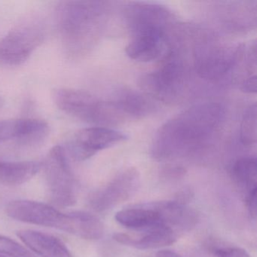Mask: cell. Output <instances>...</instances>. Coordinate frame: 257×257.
<instances>
[{
	"mask_svg": "<svg viewBox=\"0 0 257 257\" xmlns=\"http://www.w3.org/2000/svg\"><path fill=\"white\" fill-rule=\"evenodd\" d=\"M223 108L217 103L193 106L169 120L158 132L153 148L159 160L183 157L204 147L219 127Z\"/></svg>",
	"mask_w": 257,
	"mask_h": 257,
	"instance_id": "1",
	"label": "cell"
},
{
	"mask_svg": "<svg viewBox=\"0 0 257 257\" xmlns=\"http://www.w3.org/2000/svg\"><path fill=\"white\" fill-rule=\"evenodd\" d=\"M99 2L65 1L57 8V19L66 55L76 58L83 55L92 43L101 16Z\"/></svg>",
	"mask_w": 257,
	"mask_h": 257,
	"instance_id": "2",
	"label": "cell"
},
{
	"mask_svg": "<svg viewBox=\"0 0 257 257\" xmlns=\"http://www.w3.org/2000/svg\"><path fill=\"white\" fill-rule=\"evenodd\" d=\"M46 28L39 18H30L0 40V64L10 67L26 62L44 41Z\"/></svg>",
	"mask_w": 257,
	"mask_h": 257,
	"instance_id": "3",
	"label": "cell"
},
{
	"mask_svg": "<svg viewBox=\"0 0 257 257\" xmlns=\"http://www.w3.org/2000/svg\"><path fill=\"white\" fill-rule=\"evenodd\" d=\"M49 195L54 204L70 207L76 202V180L64 147L56 146L48 153L43 163Z\"/></svg>",
	"mask_w": 257,
	"mask_h": 257,
	"instance_id": "4",
	"label": "cell"
},
{
	"mask_svg": "<svg viewBox=\"0 0 257 257\" xmlns=\"http://www.w3.org/2000/svg\"><path fill=\"white\" fill-rule=\"evenodd\" d=\"M7 215L16 220L62 230L74 234L75 212L64 213L52 206L38 201L17 200L7 207Z\"/></svg>",
	"mask_w": 257,
	"mask_h": 257,
	"instance_id": "5",
	"label": "cell"
},
{
	"mask_svg": "<svg viewBox=\"0 0 257 257\" xmlns=\"http://www.w3.org/2000/svg\"><path fill=\"white\" fill-rule=\"evenodd\" d=\"M55 104L63 112L78 119L103 124L106 102L86 91L60 88L54 94Z\"/></svg>",
	"mask_w": 257,
	"mask_h": 257,
	"instance_id": "6",
	"label": "cell"
},
{
	"mask_svg": "<svg viewBox=\"0 0 257 257\" xmlns=\"http://www.w3.org/2000/svg\"><path fill=\"white\" fill-rule=\"evenodd\" d=\"M126 139V135L113 129L87 127L76 132L69 141L67 147L72 157L76 160L84 161Z\"/></svg>",
	"mask_w": 257,
	"mask_h": 257,
	"instance_id": "7",
	"label": "cell"
},
{
	"mask_svg": "<svg viewBox=\"0 0 257 257\" xmlns=\"http://www.w3.org/2000/svg\"><path fill=\"white\" fill-rule=\"evenodd\" d=\"M139 184V173L135 168H128L94 192L90 205L96 211H106L128 200L136 192Z\"/></svg>",
	"mask_w": 257,
	"mask_h": 257,
	"instance_id": "8",
	"label": "cell"
},
{
	"mask_svg": "<svg viewBox=\"0 0 257 257\" xmlns=\"http://www.w3.org/2000/svg\"><path fill=\"white\" fill-rule=\"evenodd\" d=\"M183 82V66L177 60H169L157 71L146 75L142 88L153 97L171 101L179 95Z\"/></svg>",
	"mask_w": 257,
	"mask_h": 257,
	"instance_id": "9",
	"label": "cell"
},
{
	"mask_svg": "<svg viewBox=\"0 0 257 257\" xmlns=\"http://www.w3.org/2000/svg\"><path fill=\"white\" fill-rule=\"evenodd\" d=\"M165 28L148 26L132 31V37L125 52L127 56L141 62L159 59L166 50Z\"/></svg>",
	"mask_w": 257,
	"mask_h": 257,
	"instance_id": "10",
	"label": "cell"
},
{
	"mask_svg": "<svg viewBox=\"0 0 257 257\" xmlns=\"http://www.w3.org/2000/svg\"><path fill=\"white\" fill-rule=\"evenodd\" d=\"M235 53L218 45L204 44L197 47L195 67L201 77L215 80L222 78L234 65Z\"/></svg>",
	"mask_w": 257,
	"mask_h": 257,
	"instance_id": "11",
	"label": "cell"
},
{
	"mask_svg": "<svg viewBox=\"0 0 257 257\" xmlns=\"http://www.w3.org/2000/svg\"><path fill=\"white\" fill-rule=\"evenodd\" d=\"M159 215L161 222L175 231H189L195 226L198 216L195 210L177 201H159L145 203Z\"/></svg>",
	"mask_w": 257,
	"mask_h": 257,
	"instance_id": "12",
	"label": "cell"
},
{
	"mask_svg": "<svg viewBox=\"0 0 257 257\" xmlns=\"http://www.w3.org/2000/svg\"><path fill=\"white\" fill-rule=\"evenodd\" d=\"M114 240L118 243L137 249H156L175 243L177 233L174 229L165 225H157L143 232L140 237H134L124 233L114 234Z\"/></svg>",
	"mask_w": 257,
	"mask_h": 257,
	"instance_id": "13",
	"label": "cell"
},
{
	"mask_svg": "<svg viewBox=\"0 0 257 257\" xmlns=\"http://www.w3.org/2000/svg\"><path fill=\"white\" fill-rule=\"evenodd\" d=\"M22 241L41 257H73L66 245L58 237L34 230L18 232Z\"/></svg>",
	"mask_w": 257,
	"mask_h": 257,
	"instance_id": "14",
	"label": "cell"
},
{
	"mask_svg": "<svg viewBox=\"0 0 257 257\" xmlns=\"http://www.w3.org/2000/svg\"><path fill=\"white\" fill-rule=\"evenodd\" d=\"M115 220L123 226L132 229H150L157 225H164L159 215L146 204H135L117 212Z\"/></svg>",
	"mask_w": 257,
	"mask_h": 257,
	"instance_id": "15",
	"label": "cell"
},
{
	"mask_svg": "<svg viewBox=\"0 0 257 257\" xmlns=\"http://www.w3.org/2000/svg\"><path fill=\"white\" fill-rule=\"evenodd\" d=\"M37 162H8L0 160V183L17 186L27 183L41 170Z\"/></svg>",
	"mask_w": 257,
	"mask_h": 257,
	"instance_id": "16",
	"label": "cell"
},
{
	"mask_svg": "<svg viewBox=\"0 0 257 257\" xmlns=\"http://www.w3.org/2000/svg\"><path fill=\"white\" fill-rule=\"evenodd\" d=\"M115 103L125 117H142L153 112L156 107L150 99L135 91L124 92Z\"/></svg>",
	"mask_w": 257,
	"mask_h": 257,
	"instance_id": "17",
	"label": "cell"
},
{
	"mask_svg": "<svg viewBox=\"0 0 257 257\" xmlns=\"http://www.w3.org/2000/svg\"><path fill=\"white\" fill-rule=\"evenodd\" d=\"M233 177L246 190V193L256 188L257 162L255 158H242L233 165Z\"/></svg>",
	"mask_w": 257,
	"mask_h": 257,
	"instance_id": "18",
	"label": "cell"
},
{
	"mask_svg": "<svg viewBox=\"0 0 257 257\" xmlns=\"http://www.w3.org/2000/svg\"><path fill=\"white\" fill-rule=\"evenodd\" d=\"M256 104L249 106L245 111L240 127V141L246 147L256 141Z\"/></svg>",
	"mask_w": 257,
	"mask_h": 257,
	"instance_id": "19",
	"label": "cell"
},
{
	"mask_svg": "<svg viewBox=\"0 0 257 257\" xmlns=\"http://www.w3.org/2000/svg\"><path fill=\"white\" fill-rule=\"evenodd\" d=\"M25 128V118L0 121V144L15 141L22 142Z\"/></svg>",
	"mask_w": 257,
	"mask_h": 257,
	"instance_id": "20",
	"label": "cell"
},
{
	"mask_svg": "<svg viewBox=\"0 0 257 257\" xmlns=\"http://www.w3.org/2000/svg\"><path fill=\"white\" fill-rule=\"evenodd\" d=\"M0 255L7 257H37L10 237L0 235Z\"/></svg>",
	"mask_w": 257,
	"mask_h": 257,
	"instance_id": "21",
	"label": "cell"
},
{
	"mask_svg": "<svg viewBox=\"0 0 257 257\" xmlns=\"http://www.w3.org/2000/svg\"><path fill=\"white\" fill-rule=\"evenodd\" d=\"M213 252L216 257H251L244 249L237 246L213 248Z\"/></svg>",
	"mask_w": 257,
	"mask_h": 257,
	"instance_id": "22",
	"label": "cell"
},
{
	"mask_svg": "<svg viewBox=\"0 0 257 257\" xmlns=\"http://www.w3.org/2000/svg\"><path fill=\"white\" fill-rule=\"evenodd\" d=\"M256 188L246 193V204L249 214L253 219L256 216Z\"/></svg>",
	"mask_w": 257,
	"mask_h": 257,
	"instance_id": "23",
	"label": "cell"
},
{
	"mask_svg": "<svg viewBox=\"0 0 257 257\" xmlns=\"http://www.w3.org/2000/svg\"><path fill=\"white\" fill-rule=\"evenodd\" d=\"M186 174V170L180 167H170L162 171V176L168 180H174L183 177Z\"/></svg>",
	"mask_w": 257,
	"mask_h": 257,
	"instance_id": "24",
	"label": "cell"
},
{
	"mask_svg": "<svg viewBox=\"0 0 257 257\" xmlns=\"http://www.w3.org/2000/svg\"><path fill=\"white\" fill-rule=\"evenodd\" d=\"M240 90L243 92L248 93V94L256 93V76L253 75V76L243 81V83L241 84Z\"/></svg>",
	"mask_w": 257,
	"mask_h": 257,
	"instance_id": "25",
	"label": "cell"
},
{
	"mask_svg": "<svg viewBox=\"0 0 257 257\" xmlns=\"http://www.w3.org/2000/svg\"><path fill=\"white\" fill-rule=\"evenodd\" d=\"M193 197L192 191L190 189H183L181 192H178V195H177V199L175 201L178 202L182 203V204H186Z\"/></svg>",
	"mask_w": 257,
	"mask_h": 257,
	"instance_id": "26",
	"label": "cell"
},
{
	"mask_svg": "<svg viewBox=\"0 0 257 257\" xmlns=\"http://www.w3.org/2000/svg\"><path fill=\"white\" fill-rule=\"evenodd\" d=\"M156 257H182L177 252L171 250H160L156 254Z\"/></svg>",
	"mask_w": 257,
	"mask_h": 257,
	"instance_id": "27",
	"label": "cell"
},
{
	"mask_svg": "<svg viewBox=\"0 0 257 257\" xmlns=\"http://www.w3.org/2000/svg\"><path fill=\"white\" fill-rule=\"evenodd\" d=\"M0 257H7V256H4V255H0Z\"/></svg>",
	"mask_w": 257,
	"mask_h": 257,
	"instance_id": "28",
	"label": "cell"
}]
</instances>
